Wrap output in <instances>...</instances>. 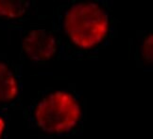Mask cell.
<instances>
[{"mask_svg": "<svg viewBox=\"0 0 153 139\" xmlns=\"http://www.w3.org/2000/svg\"><path fill=\"white\" fill-rule=\"evenodd\" d=\"M64 26L67 35L75 45L89 48L100 43L107 35L109 17L97 4L81 2L67 11Z\"/></svg>", "mask_w": 153, "mask_h": 139, "instance_id": "cell-1", "label": "cell"}, {"mask_svg": "<svg viewBox=\"0 0 153 139\" xmlns=\"http://www.w3.org/2000/svg\"><path fill=\"white\" fill-rule=\"evenodd\" d=\"M18 92L16 79L13 71L3 62H0V102L13 100Z\"/></svg>", "mask_w": 153, "mask_h": 139, "instance_id": "cell-4", "label": "cell"}, {"mask_svg": "<svg viewBox=\"0 0 153 139\" xmlns=\"http://www.w3.org/2000/svg\"><path fill=\"white\" fill-rule=\"evenodd\" d=\"M28 7L27 1L0 0V16L6 18H17L26 13Z\"/></svg>", "mask_w": 153, "mask_h": 139, "instance_id": "cell-5", "label": "cell"}, {"mask_svg": "<svg viewBox=\"0 0 153 139\" xmlns=\"http://www.w3.org/2000/svg\"><path fill=\"white\" fill-rule=\"evenodd\" d=\"M36 121L41 129L48 132H63L76 125L80 109L75 98L65 92H55L39 103Z\"/></svg>", "mask_w": 153, "mask_h": 139, "instance_id": "cell-2", "label": "cell"}, {"mask_svg": "<svg viewBox=\"0 0 153 139\" xmlns=\"http://www.w3.org/2000/svg\"><path fill=\"white\" fill-rule=\"evenodd\" d=\"M4 131H5V121L1 117H0V139L2 138Z\"/></svg>", "mask_w": 153, "mask_h": 139, "instance_id": "cell-7", "label": "cell"}, {"mask_svg": "<svg viewBox=\"0 0 153 139\" xmlns=\"http://www.w3.org/2000/svg\"><path fill=\"white\" fill-rule=\"evenodd\" d=\"M142 53L146 61H149V62H152V34L151 33L145 40L142 48Z\"/></svg>", "mask_w": 153, "mask_h": 139, "instance_id": "cell-6", "label": "cell"}, {"mask_svg": "<svg viewBox=\"0 0 153 139\" xmlns=\"http://www.w3.org/2000/svg\"><path fill=\"white\" fill-rule=\"evenodd\" d=\"M23 48L31 60H49L56 51V42L51 34L44 30H32L24 38Z\"/></svg>", "mask_w": 153, "mask_h": 139, "instance_id": "cell-3", "label": "cell"}]
</instances>
